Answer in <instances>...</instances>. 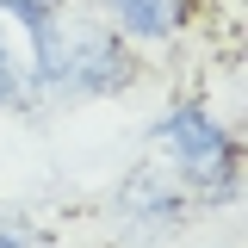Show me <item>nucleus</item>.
<instances>
[{"label": "nucleus", "mask_w": 248, "mask_h": 248, "mask_svg": "<svg viewBox=\"0 0 248 248\" xmlns=\"http://www.w3.org/2000/svg\"><path fill=\"white\" fill-rule=\"evenodd\" d=\"M118 37H174L192 0H99Z\"/></svg>", "instance_id": "obj_4"}, {"label": "nucleus", "mask_w": 248, "mask_h": 248, "mask_svg": "<svg viewBox=\"0 0 248 248\" xmlns=\"http://www.w3.org/2000/svg\"><path fill=\"white\" fill-rule=\"evenodd\" d=\"M19 99H25V62L13 56V44L0 31V106H19Z\"/></svg>", "instance_id": "obj_5"}, {"label": "nucleus", "mask_w": 248, "mask_h": 248, "mask_svg": "<svg viewBox=\"0 0 248 248\" xmlns=\"http://www.w3.org/2000/svg\"><path fill=\"white\" fill-rule=\"evenodd\" d=\"M25 31H31V81L56 99H99V93H124L137 81V62L112 25L50 13Z\"/></svg>", "instance_id": "obj_1"}, {"label": "nucleus", "mask_w": 248, "mask_h": 248, "mask_svg": "<svg viewBox=\"0 0 248 248\" xmlns=\"http://www.w3.org/2000/svg\"><path fill=\"white\" fill-rule=\"evenodd\" d=\"M118 230H124V242H137V248H161L168 236L186 230V192L168 174H155V168L124 174V186H118Z\"/></svg>", "instance_id": "obj_3"}, {"label": "nucleus", "mask_w": 248, "mask_h": 248, "mask_svg": "<svg viewBox=\"0 0 248 248\" xmlns=\"http://www.w3.org/2000/svg\"><path fill=\"white\" fill-rule=\"evenodd\" d=\"M149 143L180 168V180L192 186L199 199H211V205L236 199V186H242L236 180V174H242V155H236V137H230L205 106H174L168 118H155Z\"/></svg>", "instance_id": "obj_2"}, {"label": "nucleus", "mask_w": 248, "mask_h": 248, "mask_svg": "<svg viewBox=\"0 0 248 248\" xmlns=\"http://www.w3.org/2000/svg\"><path fill=\"white\" fill-rule=\"evenodd\" d=\"M0 13H13V19H25V25H37V19H50V13H62V0H0Z\"/></svg>", "instance_id": "obj_7"}, {"label": "nucleus", "mask_w": 248, "mask_h": 248, "mask_svg": "<svg viewBox=\"0 0 248 248\" xmlns=\"http://www.w3.org/2000/svg\"><path fill=\"white\" fill-rule=\"evenodd\" d=\"M0 248H56V236L37 223H19V217H0Z\"/></svg>", "instance_id": "obj_6"}]
</instances>
